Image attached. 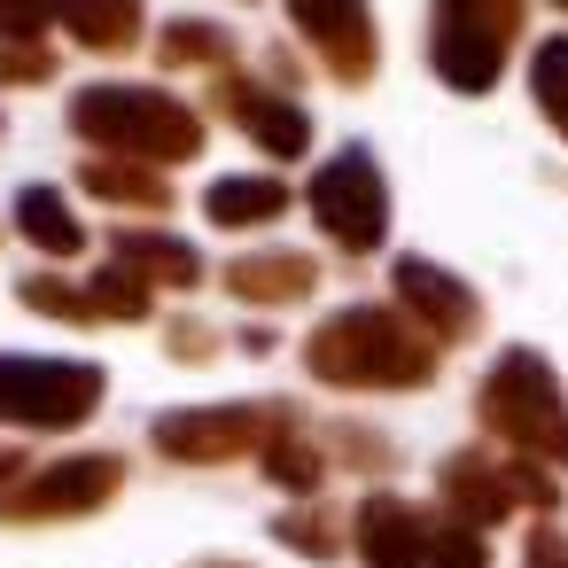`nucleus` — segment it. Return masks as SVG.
I'll return each instance as SVG.
<instances>
[{"label": "nucleus", "mask_w": 568, "mask_h": 568, "mask_svg": "<svg viewBox=\"0 0 568 568\" xmlns=\"http://www.w3.org/2000/svg\"><path fill=\"white\" fill-rule=\"evenodd\" d=\"M55 17L87 40V48H125L133 40V0H55Z\"/></svg>", "instance_id": "obj_11"}, {"label": "nucleus", "mask_w": 568, "mask_h": 568, "mask_svg": "<svg viewBox=\"0 0 568 568\" xmlns=\"http://www.w3.org/2000/svg\"><path fill=\"white\" fill-rule=\"evenodd\" d=\"M118 490V459H71V467H48L32 475L24 490H0V514L9 521H32V514H87Z\"/></svg>", "instance_id": "obj_6"}, {"label": "nucleus", "mask_w": 568, "mask_h": 568, "mask_svg": "<svg viewBox=\"0 0 568 568\" xmlns=\"http://www.w3.org/2000/svg\"><path fill=\"white\" fill-rule=\"evenodd\" d=\"M529 568H568V545H560V537H537V545H529Z\"/></svg>", "instance_id": "obj_21"}, {"label": "nucleus", "mask_w": 568, "mask_h": 568, "mask_svg": "<svg viewBox=\"0 0 568 568\" xmlns=\"http://www.w3.org/2000/svg\"><path fill=\"white\" fill-rule=\"evenodd\" d=\"M428 560L436 568H483V537L475 529H436L428 537Z\"/></svg>", "instance_id": "obj_19"}, {"label": "nucleus", "mask_w": 568, "mask_h": 568, "mask_svg": "<svg viewBox=\"0 0 568 568\" xmlns=\"http://www.w3.org/2000/svg\"><path fill=\"white\" fill-rule=\"evenodd\" d=\"M71 125L102 149H133V156H195V118L164 94H141V87H94L71 102Z\"/></svg>", "instance_id": "obj_1"}, {"label": "nucleus", "mask_w": 568, "mask_h": 568, "mask_svg": "<svg viewBox=\"0 0 568 568\" xmlns=\"http://www.w3.org/2000/svg\"><path fill=\"white\" fill-rule=\"evenodd\" d=\"M288 9H296V24L327 48V63H335L343 79H366L374 32H366V9H358V0H288Z\"/></svg>", "instance_id": "obj_7"}, {"label": "nucleus", "mask_w": 568, "mask_h": 568, "mask_svg": "<svg viewBox=\"0 0 568 568\" xmlns=\"http://www.w3.org/2000/svg\"><path fill=\"white\" fill-rule=\"evenodd\" d=\"M537 94H545V110L568 125V40H552V48H537Z\"/></svg>", "instance_id": "obj_18"}, {"label": "nucleus", "mask_w": 568, "mask_h": 568, "mask_svg": "<svg viewBox=\"0 0 568 568\" xmlns=\"http://www.w3.org/2000/svg\"><path fill=\"white\" fill-rule=\"evenodd\" d=\"M0 79H48V55L40 48H9L0 55Z\"/></svg>", "instance_id": "obj_20"}, {"label": "nucleus", "mask_w": 568, "mask_h": 568, "mask_svg": "<svg viewBox=\"0 0 568 568\" xmlns=\"http://www.w3.org/2000/svg\"><path fill=\"white\" fill-rule=\"evenodd\" d=\"M312 211H320V226H327L343 250H374V242H382V219H389L374 156H366V149H343V156L312 180Z\"/></svg>", "instance_id": "obj_5"}, {"label": "nucleus", "mask_w": 568, "mask_h": 568, "mask_svg": "<svg viewBox=\"0 0 568 568\" xmlns=\"http://www.w3.org/2000/svg\"><path fill=\"white\" fill-rule=\"evenodd\" d=\"M102 397V374L79 358H0V413L24 428H71Z\"/></svg>", "instance_id": "obj_4"}, {"label": "nucleus", "mask_w": 568, "mask_h": 568, "mask_svg": "<svg viewBox=\"0 0 568 568\" xmlns=\"http://www.w3.org/2000/svg\"><path fill=\"white\" fill-rule=\"evenodd\" d=\"M281 203H288V187H281V180H219V187H211V219H219V226L273 219Z\"/></svg>", "instance_id": "obj_13"}, {"label": "nucleus", "mask_w": 568, "mask_h": 568, "mask_svg": "<svg viewBox=\"0 0 568 568\" xmlns=\"http://www.w3.org/2000/svg\"><path fill=\"white\" fill-rule=\"evenodd\" d=\"M483 413H490L498 436H514V444H529V452H545V459H568V413H560V389L545 382V366H537L529 351L498 358V374L483 382Z\"/></svg>", "instance_id": "obj_3"}, {"label": "nucleus", "mask_w": 568, "mask_h": 568, "mask_svg": "<svg viewBox=\"0 0 568 568\" xmlns=\"http://www.w3.org/2000/svg\"><path fill=\"white\" fill-rule=\"evenodd\" d=\"M397 288H405V304H413V312H428L444 335H459V327L475 320L467 288H459V281H444L436 265H413V257H405V265H397Z\"/></svg>", "instance_id": "obj_10"}, {"label": "nucleus", "mask_w": 568, "mask_h": 568, "mask_svg": "<svg viewBox=\"0 0 568 568\" xmlns=\"http://www.w3.org/2000/svg\"><path fill=\"white\" fill-rule=\"evenodd\" d=\"M17 219H24V234H32L48 257H71V250H79V219L63 211V195H48V187H24V195H17Z\"/></svg>", "instance_id": "obj_12"}, {"label": "nucleus", "mask_w": 568, "mask_h": 568, "mask_svg": "<svg viewBox=\"0 0 568 568\" xmlns=\"http://www.w3.org/2000/svg\"><path fill=\"white\" fill-rule=\"evenodd\" d=\"M234 288H242V296H296V288H312V265H304V257H265V265H234Z\"/></svg>", "instance_id": "obj_15"}, {"label": "nucleus", "mask_w": 568, "mask_h": 568, "mask_svg": "<svg viewBox=\"0 0 568 568\" xmlns=\"http://www.w3.org/2000/svg\"><path fill=\"white\" fill-rule=\"evenodd\" d=\"M87 187L94 195H118V203H164V180L125 172V164H87Z\"/></svg>", "instance_id": "obj_17"}, {"label": "nucleus", "mask_w": 568, "mask_h": 568, "mask_svg": "<svg viewBox=\"0 0 568 568\" xmlns=\"http://www.w3.org/2000/svg\"><path fill=\"white\" fill-rule=\"evenodd\" d=\"M156 444L180 452V459H219V452L250 444V413H180V420L156 428Z\"/></svg>", "instance_id": "obj_9"}, {"label": "nucleus", "mask_w": 568, "mask_h": 568, "mask_svg": "<svg viewBox=\"0 0 568 568\" xmlns=\"http://www.w3.org/2000/svg\"><path fill=\"white\" fill-rule=\"evenodd\" d=\"M242 125H250L273 156H296V149H304V118H296L288 102H273V94H242Z\"/></svg>", "instance_id": "obj_14"}, {"label": "nucleus", "mask_w": 568, "mask_h": 568, "mask_svg": "<svg viewBox=\"0 0 568 568\" xmlns=\"http://www.w3.org/2000/svg\"><path fill=\"white\" fill-rule=\"evenodd\" d=\"M312 366L327 382H420L428 351L389 320V312H343L312 335Z\"/></svg>", "instance_id": "obj_2"}, {"label": "nucleus", "mask_w": 568, "mask_h": 568, "mask_svg": "<svg viewBox=\"0 0 568 568\" xmlns=\"http://www.w3.org/2000/svg\"><path fill=\"white\" fill-rule=\"evenodd\" d=\"M118 257H125V265H149V273H164V281H195V257H187L180 242H156V234H125Z\"/></svg>", "instance_id": "obj_16"}, {"label": "nucleus", "mask_w": 568, "mask_h": 568, "mask_svg": "<svg viewBox=\"0 0 568 568\" xmlns=\"http://www.w3.org/2000/svg\"><path fill=\"white\" fill-rule=\"evenodd\" d=\"M358 545H366L374 568H420V560H428V537H420L413 506H397V498H366V514H358Z\"/></svg>", "instance_id": "obj_8"}]
</instances>
